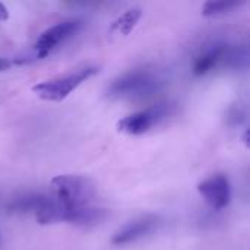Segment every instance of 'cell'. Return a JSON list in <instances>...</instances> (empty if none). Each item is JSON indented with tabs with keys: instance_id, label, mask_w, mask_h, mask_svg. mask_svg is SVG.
Instances as JSON below:
<instances>
[{
	"instance_id": "1",
	"label": "cell",
	"mask_w": 250,
	"mask_h": 250,
	"mask_svg": "<svg viewBox=\"0 0 250 250\" xmlns=\"http://www.w3.org/2000/svg\"><path fill=\"white\" fill-rule=\"evenodd\" d=\"M164 78L148 67L129 70L117 76L107 88V95L114 100L120 98H145L154 95L164 86Z\"/></svg>"
},
{
	"instance_id": "2",
	"label": "cell",
	"mask_w": 250,
	"mask_h": 250,
	"mask_svg": "<svg viewBox=\"0 0 250 250\" xmlns=\"http://www.w3.org/2000/svg\"><path fill=\"white\" fill-rule=\"evenodd\" d=\"M50 186L53 189V198L67 209L89 207L95 198L94 183L83 176L60 174L51 179Z\"/></svg>"
},
{
	"instance_id": "3",
	"label": "cell",
	"mask_w": 250,
	"mask_h": 250,
	"mask_svg": "<svg viewBox=\"0 0 250 250\" xmlns=\"http://www.w3.org/2000/svg\"><path fill=\"white\" fill-rule=\"evenodd\" d=\"M98 72H100L98 66H94V64L82 66L69 73L59 75L53 79L40 82L32 86V91L38 98H41L44 101L60 103V101L66 100L72 94V91H75L81 83H83L89 78L95 76Z\"/></svg>"
},
{
	"instance_id": "4",
	"label": "cell",
	"mask_w": 250,
	"mask_h": 250,
	"mask_svg": "<svg viewBox=\"0 0 250 250\" xmlns=\"http://www.w3.org/2000/svg\"><path fill=\"white\" fill-rule=\"evenodd\" d=\"M174 111L173 104H158L154 107H149L142 111H136L133 114H129L123 117L119 123L117 127L120 132L127 133V135H144L148 130H151L155 125L161 123L166 120L168 116H171Z\"/></svg>"
},
{
	"instance_id": "5",
	"label": "cell",
	"mask_w": 250,
	"mask_h": 250,
	"mask_svg": "<svg viewBox=\"0 0 250 250\" xmlns=\"http://www.w3.org/2000/svg\"><path fill=\"white\" fill-rule=\"evenodd\" d=\"M81 25H82V22L79 19H66V21H62V22L47 28L34 44L35 59L45 57L59 44H62L72 35H75L79 31Z\"/></svg>"
},
{
	"instance_id": "6",
	"label": "cell",
	"mask_w": 250,
	"mask_h": 250,
	"mask_svg": "<svg viewBox=\"0 0 250 250\" xmlns=\"http://www.w3.org/2000/svg\"><path fill=\"white\" fill-rule=\"evenodd\" d=\"M160 224H161V220L157 215L149 214V215L139 217V218L127 223L126 226H123L119 231H116L111 239V243L114 246H126V245L135 243V242L149 236L151 233H154Z\"/></svg>"
},
{
	"instance_id": "7",
	"label": "cell",
	"mask_w": 250,
	"mask_h": 250,
	"mask_svg": "<svg viewBox=\"0 0 250 250\" xmlns=\"http://www.w3.org/2000/svg\"><path fill=\"white\" fill-rule=\"evenodd\" d=\"M199 195L214 209H224L230 204L231 188L226 174H214L198 185Z\"/></svg>"
},
{
	"instance_id": "8",
	"label": "cell",
	"mask_w": 250,
	"mask_h": 250,
	"mask_svg": "<svg viewBox=\"0 0 250 250\" xmlns=\"http://www.w3.org/2000/svg\"><path fill=\"white\" fill-rule=\"evenodd\" d=\"M229 50V45L224 42H214L211 45H205L193 62V73L196 76H204L218 67L221 63H226Z\"/></svg>"
},
{
	"instance_id": "9",
	"label": "cell",
	"mask_w": 250,
	"mask_h": 250,
	"mask_svg": "<svg viewBox=\"0 0 250 250\" xmlns=\"http://www.w3.org/2000/svg\"><path fill=\"white\" fill-rule=\"evenodd\" d=\"M48 198L50 196L44 193H35V192L19 195L7 204V212L16 214V215L32 214L35 217L45 207V204L48 202Z\"/></svg>"
},
{
	"instance_id": "10",
	"label": "cell",
	"mask_w": 250,
	"mask_h": 250,
	"mask_svg": "<svg viewBox=\"0 0 250 250\" xmlns=\"http://www.w3.org/2000/svg\"><path fill=\"white\" fill-rule=\"evenodd\" d=\"M141 16H142V10L139 7H132L113 22L111 31H117L122 35H129L132 29L136 26V23L139 22Z\"/></svg>"
},
{
	"instance_id": "11",
	"label": "cell",
	"mask_w": 250,
	"mask_h": 250,
	"mask_svg": "<svg viewBox=\"0 0 250 250\" xmlns=\"http://www.w3.org/2000/svg\"><path fill=\"white\" fill-rule=\"evenodd\" d=\"M239 4H240L239 1H207L202 7V15L204 16H217V15L233 10Z\"/></svg>"
},
{
	"instance_id": "12",
	"label": "cell",
	"mask_w": 250,
	"mask_h": 250,
	"mask_svg": "<svg viewBox=\"0 0 250 250\" xmlns=\"http://www.w3.org/2000/svg\"><path fill=\"white\" fill-rule=\"evenodd\" d=\"M13 64H15V60L7 59V57H1V56H0V72H4V70L10 69Z\"/></svg>"
},
{
	"instance_id": "13",
	"label": "cell",
	"mask_w": 250,
	"mask_h": 250,
	"mask_svg": "<svg viewBox=\"0 0 250 250\" xmlns=\"http://www.w3.org/2000/svg\"><path fill=\"white\" fill-rule=\"evenodd\" d=\"M7 19H9V10H7V7L3 3H0V22L1 21H7Z\"/></svg>"
}]
</instances>
